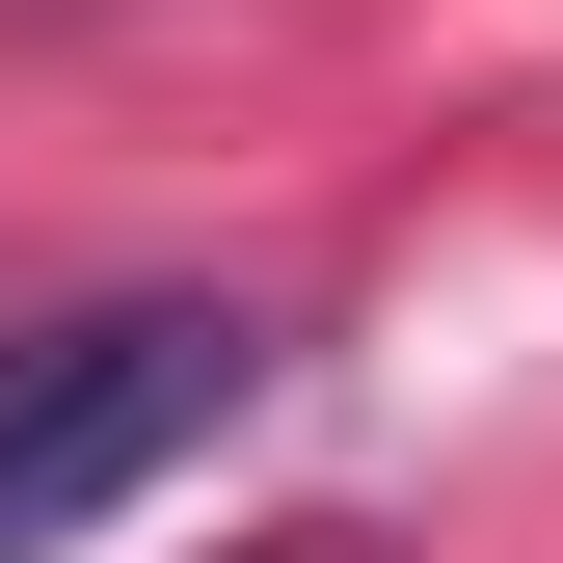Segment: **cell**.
<instances>
[{"label": "cell", "instance_id": "obj_1", "mask_svg": "<svg viewBox=\"0 0 563 563\" xmlns=\"http://www.w3.org/2000/svg\"><path fill=\"white\" fill-rule=\"evenodd\" d=\"M242 402H268V296H81V322H27L0 349V563H54L162 456H216Z\"/></svg>", "mask_w": 563, "mask_h": 563}, {"label": "cell", "instance_id": "obj_2", "mask_svg": "<svg viewBox=\"0 0 563 563\" xmlns=\"http://www.w3.org/2000/svg\"><path fill=\"white\" fill-rule=\"evenodd\" d=\"M216 563H376V537H349V510H296V537H216Z\"/></svg>", "mask_w": 563, "mask_h": 563}]
</instances>
